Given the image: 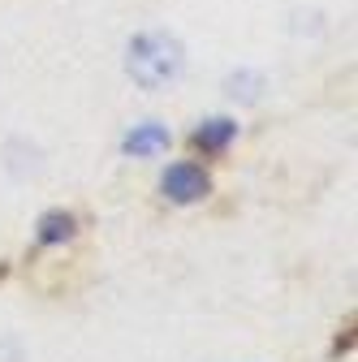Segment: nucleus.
Wrapping results in <instances>:
<instances>
[{
	"instance_id": "1",
	"label": "nucleus",
	"mask_w": 358,
	"mask_h": 362,
	"mask_svg": "<svg viewBox=\"0 0 358 362\" xmlns=\"http://www.w3.org/2000/svg\"><path fill=\"white\" fill-rule=\"evenodd\" d=\"M125 69H129V78L139 82V86L160 90V86H168V82L182 78V69H186V48H182L173 35H164V30H147V35H139V39L129 43Z\"/></svg>"
},
{
	"instance_id": "2",
	"label": "nucleus",
	"mask_w": 358,
	"mask_h": 362,
	"mask_svg": "<svg viewBox=\"0 0 358 362\" xmlns=\"http://www.w3.org/2000/svg\"><path fill=\"white\" fill-rule=\"evenodd\" d=\"M160 190L173 199V203H199L207 190H212V181L199 164H173L164 177H160Z\"/></svg>"
},
{
	"instance_id": "3",
	"label": "nucleus",
	"mask_w": 358,
	"mask_h": 362,
	"mask_svg": "<svg viewBox=\"0 0 358 362\" xmlns=\"http://www.w3.org/2000/svg\"><path fill=\"white\" fill-rule=\"evenodd\" d=\"M168 143H173V134H168V125H160V121H143V125H134L129 134H125V156H160V151H168Z\"/></svg>"
},
{
	"instance_id": "4",
	"label": "nucleus",
	"mask_w": 358,
	"mask_h": 362,
	"mask_svg": "<svg viewBox=\"0 0 358 362\" xmlns=\"http://www.w3.org/2000/svg\"><path fill=\"white\" fill-rule=\"evenodd\" d=\"M233 134H238V125H233L229 117H216V121H207V125L195 129V143H199L203 151H220V147L233 143Z\"/></svg>"
},
{
	"instance_id": "5",
	"label": "nucleus",
	"mask_w": 358,
	"mask_h": 362,
	"mask_svg": "<svg viewBox=\"0 0 358 362\" xmlns=\"http://www.w3.org/2000/svg\"><path fill=\"white\" fill-rule=\"evenodd\" d=\"M74 233V216L69 211H48L39 220V242L43 246H57V242H65Z\"/></svg>"
},
{
	"instance_id": "6",
	"label": "nucleus",
	"mask_w": 358,
	"mask_h": 362,
	"mask_svg": "<svg viewBox=\"0 0 358 362\" xmlns=\"http://www.w3.org/2000/svg\"><path fill=\"white\" fill-rule=\"evenodd\" d=\"M225 86H229V95H233V100H246V104H255V100H259V86H263V78H259V74H233Z\"/></svg>"
}]
</instances>
